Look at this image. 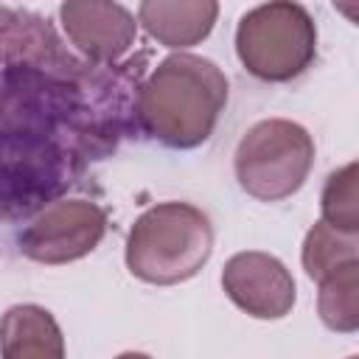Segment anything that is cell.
Masks as SVG:
<instances>
[{"label":"cell","mask_w":359,"mask_h":359,"mask_svg":"<svg viewBox=\"0 0 359 359\" xmlns=\"http://www.w3.org/2000/svg\"><path fill=\"white\" fill-rule=\"evenodd\" d=\"M227 104V76L205 56L171 53L143 81L137 115L168 149L202 146Z\"/></svg>","instance_id":"1"},{"label":"cell","mask_w":359,"mask_h":359,"mask_svg":"<svg viewBox=\"0 0 359 359\" xmlns=\"http://www.w3.org/2000/svg\"><path fill=\"white\" fill-rule=\"evenodd\" d=\"M236 53L261 81H292L317 56V25L300 3L278 0L250 8L236 28Z\"/></svg>","instance_id":"3"},{"label":"cell","mask_w":359,"mask_h":359,"mask_svg":"<svg viewBox=\"0 0 359 359\" xmlns=\"http://www.w3.org/2000/svg\"><path fill=\"white\" fill-rule=\"evenodd\" d=\"M222 289L255 320H280L297 300L294 278L286 264L261 250L236 252L222 269Z\"/></svg>","instance_id":"6"},{"label":"cell","mask_w":359,"mask_h":359,"mask_svg":"<svg viewBox=\"0 0 359 359\" xmlns=\"http://www.w3.org/2000/svg\"><path fill=\"white\" fill-rule=\"evenodd\" d=\"M115 359H151V356L149 353H137V351H126V353H121Z\"/></svg>","instance_id":"13"},{"label":"cell","mask_w":359,"mask_h":359,"mask_svg":"<svg viewBox=\"0 0 359 359\" xmlns=\"http://www.w3.org/2000/svg\"><path fill=\"white\" fill-rule=\"evenodd\" d=\"M303 269L311 280H323L351 264H359V236L356 233H342L323 219L314 222V227L306 233L303 252H300Z\"/></svg>","instance_id":"10"},{"label":"cell","mask_w":359,"mask_h":359,"mask_svg":"<svg viewBox=\"0 0 359 359\" xmlns=\"http://www.w3.org/2000/svg\"><path fill=\"white\" fill-rule=\"evenodd\" d=\"M311 165V135L286 118H266L247 129L233 160L238 185L261 202H280L297 194L309 180Z\"/></svg>","instance_id":"4"},{"label":"cell","mask_w":359,"mask_h":359,"mask_svg":"<svg viewBox=\"0 0 359 359\" xmlns=\"http://www.w3.org/2000/svg\"><path fill=\"white\" fill-rule=\"evenodd\" d=\"M356 163H345L342 168L331 171L325 185H323V196H320V208H323V222L342 230V233H359V202H356Z\"/></svg>","instance_id":"12"},{"label":"cell","mask_w":359,"mask_h":359,"mask_svg":"<svg viewBox=\"0 0 359 359\" xmlns=\"http://www.w3.org/2000/svg\"><path fill=\"white\" fill-rule=\"evenodd\" d=\"M213 252L210 219L188 202H160L143 210L126 238V266L154 286L194 278Z\"/></svg>","instance_id":"2"},{"label":"cell","mask_w":359,"mask_h":359,"mask_svg":"<svg viewBox=\"0 0 359 359\" xmlns=\"http://www.w3.org/2000/svg\"><path fill=\"white\" fill-rule=\"evenodd\" d=\"M317 311L331 331L353 334L359 328V264L320 280Z\"/></svg>","instance_id":"11"},{"label":"cell","mask_w":359,"mask_h":359,"mask_svg":"<svg viewBox=\"0 0 359 359\" xmlns=\"http://www.w3.org/2000/svg\"><path fill=\"white\" fill-rule=\"evenodd\" d=\"M0 359H65L56 317L36 303L11 306L0 317Z\"/></svg>","instance_id":"9"},{"label":"cell","mask_w":359,"mask_h":359,"mask_svg":"<svg viewBox=\"0 0 359 359\" xmlns=\"http://www.w3.org/2000/svg\"><path fill=\"white\" fill-rule=\"evenodd\" d=\"M219 17L213 0H146L137 6V22L165 48H191L202 42Z\"/></svg>","instance_id":"8"},{"label":"cell","mask_w":359,"mask_h":359,"mask_svg":"<svg viewBox=\"0 0 359 359\" xmlns=\"http://www.w3.org/2000/svg\"><path fill=\"white\" fill-rule=\"evenodd\" d=\"M107 233V213L87 199H59L20 233V252L36 264H70L90 255Z\"/></svg>","instance_id":"5"},{"label":"cell","mask_w":359,"mask_h":359,"mask_svg":"<svg viewBox=\"0 0 359 359\" xmlns=\"http://www.w3.org/2000/svg\"><path fill=\"white\" fill-rule=\"evenodd\" d=\"M59 20L67 39L95 62H118L137 36V22L121 3L70 0L59 6Z\"/></svg>","instance_id":"7"},{"label":"cell","mask_w":359,"mask_h":359,"mask_svg":"<svg viewBox=\"0 0 359 359\" xmlns=\"http://www.w3.org/2000/svg\"><path fill=\"white\" fill-rule=\"evenodd\" d=\"M348 359H356V356H348Z\"/></svg>","instance_id":"14"}]
</instances>
